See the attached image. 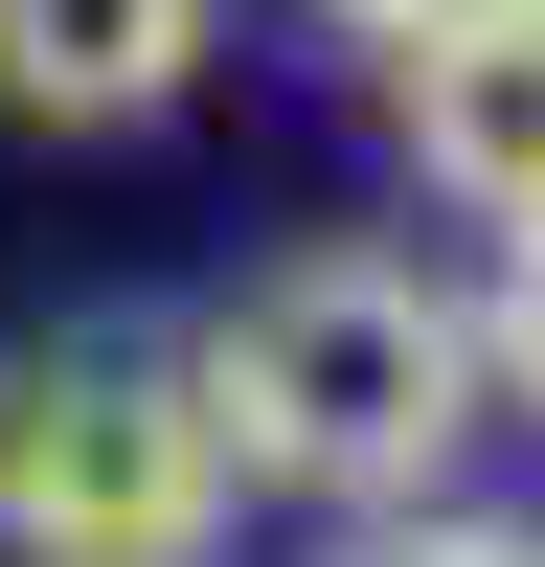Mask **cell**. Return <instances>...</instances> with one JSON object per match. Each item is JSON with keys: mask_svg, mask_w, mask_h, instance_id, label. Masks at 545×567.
Returning a JSON list of instances; mask_svg holds the SVG:
<instances>
[{"mask_svg": "<svg viewBox=\"0 0 545 567\" xmlns=\"http://www.w3.org/2000/svg\"><path fill=\"white\" fill-rule=\"evenodd\" d=\"M182 363H205L227 409V477L250 499H318V523H409V499L454 477V432H477V296H454L432 250H363V227H318V250H272L227 318H182Z\"/></svg>", "mask_w": 545, "mask_h": 567, "instance_id": "obj_1", "label": "cell"}, {"mask_svg": "<svg viewBox=\"0 0 545 567\" xmlns=\"http://www.w3.org/2000/svg\"><path fill=\"white\" fill-rule=\"evenodd\" d=\"M250 477H227V409L182 341L91 318V341L0 363V567H227Z\"/></svg>", "mask_w": 545, "mask_h": 567, "instance_id": "obj_2", "label": "cell"}, {"mask_svg": "<svg viewBox=\"0 0 545 567\" xmlns=\"http://www.w3.org/2000/svg\"><path fill=\"white\" fill-rule=\"evenodd\" d=\"M387 136H409V182H432L454 227H545V0H500V23H454V45H387Z\"/></svg>", "mask_w": 545, "mask_h": 567, "instance_id": "obj_3", "label": "cell"}, {"mask_svg": "<svg viewBox=\"0 0 545 567\" xmlns=\"http://www.w3.org/2000/svg\"><path fill=\"white\" fill-rule=\"evenodd\" d=\"M205 91V0H0V114L45 136H136Z\"/></svg>", "mask_w": 545, "mask_h": 567, "instance_id": "obj_4", "label": "cell"}, {"mask_svg": "<svg viewBox=\"0 0 545 567\" xmlns=\"http://www.w3.org/2000/svg\"><path fill=\"white\" fill-rule=\"evenodd\" d=\"M477 386L545 432V227H500V272H477Z\"/></svg>", "mask_w": 545, "mask_h": 567, "instance_id": "obj_5", "label": "cell"}, {"mask_svg": "<svg viewBox=\"0 0 545 567\" xmlns=\"http://www.w3.org/2000/svg\"><path fill=\"white\" fill-rule=\"evenodd\" d=\"M341 567H545V523H454V499H409V523H341Z\"/></svg>", "mask_w": 545, "mask_h": 567, "instance_id": "obj_6", "label": "cell"}, {"mask_svg": "<svg viewBox=\"0 0 545 567\" xmlns=\"http://www.w3.org/2000/svg\"><path fill=\"white\" fill-rule=\"evenodd\" d=\"M318 23H363V45H454V23H500V0H318Z\"/></svg>", "mask_w": 545, "mask_h": 567, "instance_id": "obj_7", "label": "cell"}]
</instances>
